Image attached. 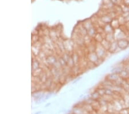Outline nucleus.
Wrapping results in <instances>:
<instances>
[{"instance_id": "8", "label": "nucleus", "mask_w": 129, "mask_h": 114, "mask_svg": "<svg viewBox=\"0 0 129 114\" xmlns=\"http://www.w3.org/2000/svg\"><path fill=\"white\" fill-rule=\"evenodd\" d=\"M127 62H128V63H128V64L129 65V59L128 60V61H127Z\"/></svg>"}, {"instance_id": "1", "label": "nucleus", "mask_w": 129, "mask_h": 114, "mask_svg": "<svg viewBox=\"0 0 129 114\" xmlns=\"http://www.w3.org/2000/svg\"><path fill=\"white\" fill-rule=\"evenodd\" d=\"M117 43L119 48H121L122 50H124L127 49L129 47V42L127 40L126 38V39H120L119 40H117Z\"/></svg>"}, {"instance_id": "3", "label": "nucleus", "mask_w": 129, "mask_h": 114, "mask_svg": "<svg viewBox=\"0 0 129 114\" xmlns=\"http://www.w3.org/2000/svg\"><path fill=\"white\" fill-rule=\"evenodd\" d=\"M120 77L118 73H112L110 74L107 75L106 78L107 79L109 80L112 82H114L115 81H116Z\"/></svg>"}, {"instance_id": "5", "label": "nucleus", "mask_w": 129, "mask_h": 114, "mask_svg": "<svg viewBox=\"0 0 129 114\" xmlns=\"http://www.w3.org/2000/svg\"><path fill=\"white\" fill-rule=\"evenodd\" d=\"M119 75L120 77L124 80H126L129 78V73L124 69H123L122 70L119 72Z\"/></svg>"}, {"instance_id": "7", "label": "nucleus", "mask_w": 129, "mask_h": 114, "mask_svg": "<svg viewBox=\"0 0 129 114\" xmlns=\"http://www.w3.org/2000/svg\"><path fill=\"white\" fill-rule=\"evenodd\" d=\"M127 35H128V36H129V31H128V34H127Z\"/></svg>"}, {"instance_id": "2", "label": "nucleus", "mask_w": 129, "mask_h": 114, "mask_svg": "<svg viewBox=\"0 0 129 114\" xmlns=\"http://www.w3.org/2000/svg\"><path fill=\"white\" fill-rule=\"evenodd\" d=\"M118 48L119 47L118 46V43H117V41L115 40L111 43L110 47L108 51L111 53H116L117 50L118 49Z\"/></svg>"}, {"instance_id": "6", "label": "nucleus", "mask_w": 129, "mask_h": 114, "mask_svg": "<svg viewBox=\"0 0 129 114\" xmlns=\"http://www.w3.org/2000/svg\"><path fill=\"white\" fill-rule=\"evenodd\" d=\"M124 1L126 6H129V0H124Z\"/></svg>"}, {"instance_id": "4", "label": "nucleus", "mask_w": 129, "mask_h": 114, "mask_svg": "<svg viewBox=\"0 0 129 114\" xmlns=\"http://www.w3.org/2000/svg\"><path fill=\"white\" fill-rule=\"evenodd\" d=\"M104 31L106 34H113L114 32L115 29L113 28L112 26H111V24H107L104 27Z\"/></svg>"}]
</instances>
